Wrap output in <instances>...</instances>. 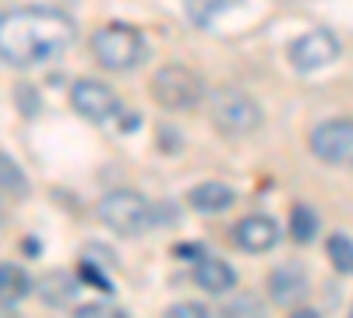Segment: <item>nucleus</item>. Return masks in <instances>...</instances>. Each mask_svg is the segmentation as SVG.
<instances>
[{"mask_svg":"<svg viewBox=\"0 0 353 318\" xmlns=\"http://www.w3.org/2000/svg\"><path fill=\"white\" fill-rule=\"evenodd\" d=\"M71 14L57 8H14L0 14V61L14 68H39L64 57L74 43Z\"/></svg>","mask_w":353,"mask_h":318,"instance_id":"obj_1","label":"nucleus"},{"mask_svg":"<svg viewBox=\"0 0 353 318\" xmlns=\"http://www.w3.org/2000/svg\"><path fill=\"white\" fill-rule=\"evenodd\" d=\"M99 219L110 230H117V234L134 237V234H145V230H156L159 223L173 219V209L156 206V201H149L138 191H110L99 201Z\"/></svg>","mask_w":353,"mask_h":318,"instance_id":"obj_2","label":"nucleus"},{"mask_svg":"<svg viewBox=\"0 0 353 318\" xmlns=\"http://www.w3.org/2000/svg\"><path fill=\"white\" fill-rule=\"evenodd\" d=\"M145 53H149V46H145L141 32L131 25L113 21L92 32V57L106 71H134L145 61Z\"/></svg>","mask_w":353,"mask_h":318,"instance_id":"obj_3","label":"nucleus"},{"mask_svg":"<svg viewBox=\"0 0 353 318\" xmlns=\"http://www.w3.org/2000/svg\"><path fill=\"white\" fill-rule=\"evenodd\" d=\"M209 117H212L216 131L226 135V138H244V135H251V131L261 128V110H258V103H254L248 92L233 89V85L212 92V99H209Z\"/></svg>","mask_w":353,"mask_h":318,"instance_id":"obj_4","label":"nucleus"},{"mask_svg":"<svg viewBox=\"0 0 353 318\" xmlns=\"http://www.w3.org/2000/svg\"><path fill=\"white\" fill-rule=\"evenodd\" d=\"M152 96L163 110H173V113H181V110H194L205 96V85L201 78L184 68V64H166L156 71L152 78Z\"/></svg>","mask_w":353,"mask_h":318,"instance_id":"obj_5","label":"nucleus"},{"mask_svg":"<svg viewBox=\"0 0 353 318\" xmlns=\"http://www.w3.org/2000/svg\"><path fill=\"white\" fill-rule=\"evenodd\" d=\"M71 106L81 113L85 121H92V124H110V121H117V117L124 113V106H121V99H117V92L110 89V85L92 81V78L74 81V89H71Z\"/></svg>","mask_w":353,"mask_h":318,"instance_id":"obj_6","label":"nucleus"},{"mask_svg":"<svg viewBox=\"0 0 353 318\" xmlns=\"http://www.w3.org/2000/svg\"><path fill=\"white\" fill-rule=\"evenodd\" d=\"M332 61H339V39L329 28H311V32H304L290 43V64L304 74L329 68Z\"/></svg>","mask_w":353,"mask_h":318,"instance_id":"obj_7","label":"nucleus"},{"mask_svg":"<svg viewBox=\"0 0 353 318\" xmlns=\"http://www.w3.org/2000/svg\"><path fill=\"white\" fill-rule=\"evenodd\" d=\"M311 152L329 166H353V121H325L311 131Z\"/></svg>","mask_w":353,"mask_h":318,"instance_id":"obj_8","label":"nucleus"},{"mask_svg":"<svg viewBox=\"0 0 353 318\" xmlns=\"http://www.w3.org/2000/svg\"><path fill=\"white\" fill-rule=\"evenodd\" d=\"M279 223L272 219V216H261V212H254V216H244L237 226H233V241H237V248H244V251H251V255H261V251H272L276 244H279Z\"/></svg>","mask_w":353,"mask_h":318,"instance_id":"obj_9","label":"nucleus"},{"mask_svg":"<svg viewBox=\"0 0 353 318\" xmlns=\"http://www.w3.org/2000/svg\"><path fill=\"white\" fill-rule=\"evenodd\" d=\"M269 297L283 308H297L307 297V276L301 266H279L269 276Z\"/></svg>","mask_w":353,"mask_h":318,"instance_id":"obj_10","label":"nucleus"},{"mask_svg":"<svg viewBox=\"0 0 353 318\" xmlns=\"http://www.w3.org/2000/svg\"><path fill=\"white\" fill-rule=\"evenodd\" d=\"M194 283L201 286L205 294H212V297H219V294H230L233 286H237V272H233L223 258H212V255H205L201 262L194 266Z\"/></svg>","mask_w":353,"mask_h":318,"instance_id":"obj_11","label":"nucleus"},{"mask_svg":"<svg viewBox=\"0 0 353 318\" xmlns=\"http://www.w3.org/2000/svg\"><path fill=\"white\" fill-rule=\"evenodd\" d=\"M188 201H191V209H194V212L216 216V212H226V209L233 206V191H230L226 184L209 181V184H198V188H191Z\"/></svg>","mask_w":353,"mask_h":318,"instance_id":"obj_12","label":"nucleus"},{"mask_svg":"<svg viewBox=\"0 0 353 318\" xmlns=\"http://www.w3.org/2000/svg\"><path fill=\"white\" fill-rule=\"evenodd\" d=\"M28 294H32V279H28V272L21 266H14V262H0V304L14 308Z\"/></svg>","mask_w":353,"mask_h":318,"instance_id":"obj_13","label":"nucleus"},{"mask_svg":"<svg viewBox=\"0 0 353 318\" xmlns=\"http://www.w3.org/2000/svg\"><path fill=\"white\" fill-rule=\"evenodd\" d=\"M74 294H78V283H74V276H68V272H50V276L43 279V301H46L50 308H68V304L74 301Z\"/></svg>","mask_w":353,"mask_h":318,"instance_id":"obj_14","label":"nucleus"},{"mask_svg":"<svg viewBox=\"0 0 353 318\" xmlns=\"http://www.w3.org/2000/svg\"><path fill=\"white\" fill-rule=\"evenodd\" d=\"M188 4V14H191V21L194 25H201V28H209L223 11H230V8H237L241 0H184Z\"/></svg>","mask_w":353,"mask_h":318,"instance_id":"obj_15","label":"nucleus"},{"mask_svg":"<svg viewBox=\"0 0 353 318\" xmlns=\"http://www.w3.org/2000/svg\"><path fill=\"white\" fill-rule=\"evenodd\" d=\"M314 234H318V216L307 206H293L290 209V237L307 244V241H314Z\"/></svg>","mask_w":353,"mask_h":318,"instance_id":"obj_16","label":"nucleus"},{"mask_svg":"<svg viewBox=\"0 0 353 318\" xmlns=\"http://www.w3.org/2000/svg\"><path fill=\"white\" fill-rule=\"evenodd\" d=\"M0 191H8V195H14V198L28 195L25 173H21V166H18L8 152H0Z\"/></svg>","mask_w":353,"mask_h":318,"instance_id":"obj_17","label":"nucleus"},{"mask_svg":"<svg viewBox=\"0 0 353 318\" xmlns=\"http://www.w3.org/2000/svg\"><path fill=\"white\" fill-rule=\"evenodd\" d=\"M329 258L339 272H353V241L343 237V234L329 237Z\"/></svg>","mask_w":353,"mask_h":318,"instance_id":"obj_18","label":"nucleus"},{"mask_svg":"<svg viewBox=\"0 0 353 318\" xmlns=\"http://www.w3.org/2000/svg\"><path fill=\"white\" fill-rule=\"evenodd\" d=\"M106 315H121L113 304H81L78 308V318H106Z\"/></svg>","mask_w":353,"mask_h":318,"instance_id":"obj_19","label":"nucleus"},{"mask_svg":"<svg viewBox=\"0 0 353 318\" xmlns=\"http://www.w3.org/2000/svg\"><path fill=\"white\" fill-rule=\"evenodd\" d=\"M170 315H176V318H191V315H209V311H205L201 304H176V308H170Z\"/></svg>","mask_w":353,"mask_h":318,"instance_id":"obj_20","label":"nucleus"},{"mask_svg":"<svg viewBox=\"0 0 353 318\" xmlns=\"http://www.w3.org/2000/svg\"><path fill=\"white\" fill-rule=\"evenodd\" d=\"M0 216H4V212H0Z\"/></svg>","mask_w":353,"mask_h":318,"instance_id":"obj_21","label":"nucleus"}]
</instances>
